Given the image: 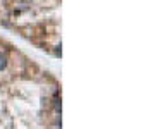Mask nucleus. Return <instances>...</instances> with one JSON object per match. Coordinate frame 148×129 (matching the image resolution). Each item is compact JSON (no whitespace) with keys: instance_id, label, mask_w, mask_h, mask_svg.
<instances>
[{"instance_id":"f257e3e1","label":"nucleus","mask_w":148,"mask_h":129,"mask_svg":"<svg viewBox=\"0 0 148 129\" xmlns=\"http://www.w3.org/2000/svg\"><path fill=\"white\" fill-rule=\"evenodd\" d=\"M7 67V57L3 53H0V71H3Z\"/></svg>"},{"instance_id":"f03ea898","label":"nucleus","mask_w":148,"mask_h":129,"mask_svg":"<svg viewBox=\"0 0 148 129\" xmlns=\"http://www.w3.org/2000/svg\"><path fill=\"white\" fill-rule=\"evenodd\" d=\"M53 105H55V110H57V114L60 115V96H59V98H55V103H53Z\"/></svg>"}]
</instances>
